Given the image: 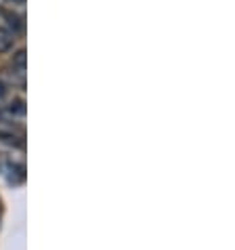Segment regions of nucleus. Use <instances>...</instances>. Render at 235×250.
I'll return each mask as SVG.
<instances>
[{
    "instance_id": "obj_2",
    "label": "nucleus",
    "mask_w": 235,
    "mask_h": 250,
    "mask_svg": "<svg viewBox=\"0 0 235 250\" xmlns=\"http://www.w3.org/2000/svg\"><path fill=\"white\" fill-rule=\"evenodd\" d=\"M2 114L9 120H23L25 118V101L23 99H13L2 107Z\"/></svg>"
},
{
    "instance_id": "obj_4",
    "label": "nucleus",
    "mask_w": 235,
    "mask_h": 250,
    "mask_svg": "<svg viewBox=\"0 0 235 250\" xmlns=\"http://www.w3.org/2000/svg\"><path fill=\"white\" fill-rule=\"evenodd\" d=\"M25 65H27V53H25V48H19V51L13 55V69L25 72Z\"/></svg>"
},
{
    "instance_id": "obj_3",
    "label": "nucleus",
    "mask_w": 235,
    "mask_h": 250,
    "mask_svg": "<svg viewBox=\"0 0 235 250\" xmlns=\"http://www.w3.org/2000/svg\"><path fill=\"white\" fill-rule=\"evenodd\" d=\"M13 42H15V34L0 25V53L9 51V48L13 46Z\"/></svg>"
},
{
    "instance_id": "obj_5",
    "label": "nucleus",
    "mask_w": 235,
    "mask_h": 250,
    "mask_svg": "<svg viewBox=\"0 0 235 250\" xmlns=\"http://www.w3.org/2000/svg\"><path fill=\"white\" fill-rule=\"evenodd\" d=\"M11 2H13V4H23L25 0H11Z\"/></svg>"
},
{
    "instance_id": "obj_1",
    "label": "nucleus",
    "mask_w": 235,
    "mask_h": 250,
    "mask_svg": "<svg viewBox=\"0 0 235 250\" xmlns=\"http://www.w3.org/2000/svg\"><path fill=\"white\" fill-rule=\"evenodd\" d=\"M0 141L11 145V147H23L25 145V133H23V128L4 126V124H0Z\"/></svg>"
}]
</instances>
